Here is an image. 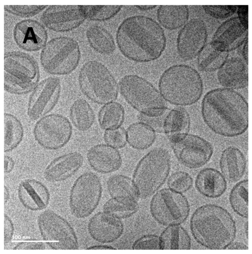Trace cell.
Wrapping results in <instances>:
<instances>
[{
	"label": "cell",
	"mask_w": 252,
	"mask_h": 254,
	"mask_svg": "<svg viewBox=\"0 0 252 254\" xmlns=\"http://www.w3.org/2000/svg\"><path fill=\"white\" fill-rule=\"evenodd\" d=\"M248 5H237L238 17L242 23L248 27Z\"/></svg>",
	"instance_id": "cell-48"
},
{
	"label": "cell",
	"mask_w": 252,
	"mask_h": 254,
	"mask_svg": "<svg viewBox=\"0 0 252 254\" xmlns=\"http://www.w3.org/2000/svg\"><path fill=\"white\" fill-rule=\"evenodd\" d=\"M161 250H189L191 239L180 224L167 226L159 236Z\"/></svg>",
	"instance_id": "cell-31"
},
{
	"label": "cell",
	"mask_w": 252,
	"mask_h": 254,
	"mask_svg": "<svg viewBox=\"0 0 252 254\" xmlns=\"http://www.w3.org/2000/svg\"><path fill=\"white\" fill-rule=\"evenodd\" d=\"M13 35L16 45L27 52L38 51L47 43L46 29L39 22L32 19H24L16 23Z\"/></svg>",
	"instance_id": "cell-17"
},
{
	"label": "cell",
	"mask_w": 252,
	"mask_h": 254,
	"mask_svg": "<svg viewBox=\"0 0 252 254\" xmlns=\"http://www.w3.org/2000/svg\"><path fill=\"white\" fill-rule=\"evenodd\" d=\"M15 162L14 160L11 157L4 155V172L9 173L13 169Z\"/></svg>",
	"instance_id": "cell-49"
},
{
	"label": "cell",
	"mask_w": 252,
	"mask_h": 254,
	"mask_svg": "<svg viewBox=\"0 0 252 254\" xmlns=\"http://www.w3.org/2000/svg\"><path fill=\"white\" fill-rule=\"evenodd\" d=\"M124 108L119 103L113 101L106 104L98 112L99 126L105 130L119 127L124 121Z\"/></svg>",
	"instance_id": "cell-36"
},
{
	"label": "cell",
	"mask_w": 252,
	"mask_h": 254,
	"mask_svg": "<svg viewBox=\"0 0 252 254\" xmlns=\"http://www.w3.org/2000/svg\"><path fill=\"white\" fill-rule=\"evenodd\" d=\"M246 227H245V233L246 235V238L248 239V222L247 221L246 223Z\"/></svg>",
	"instance_id": "cell-55"
},
{
	"label": "cell",
	"mask_w": 252,
	"mask_h": 254,
	"mask_svg": "<svg viewBox=\"0 0 252 254\" xmlns=\"http://www.w3.org/2000/svg\"><path fill=\"white\" fill-rule=\"evenodd\" d=\"M4 152L7 153L17 148L22 142L24 129L20 120L9 113H4Z\"/></svg>",
	"instance_id": "cell-34"
},
{
	"label": "cell",
	"mask_w": 252,
	"mask_h": 254,
	"mask_svg": "<svg viewBox=\"0 0 252 254\" xmlns=\"http://www.w3.org/2000/svg\"><path fill=\"white\" fill-rule=\"evenodd\" d=\"M86 19L80 5L48 6L40 18L47 28L57 32H67L76 29Z\"/></svg>",
	"instance_id": "cell-16"
},
{
	"label": "cell",
	"mask_w": 252,
	"mask_h": 254,
	"mask_svg": "<svg viewBox=\"0 0 252 254\" xmlns=\"http://www.w3.org/2000/svg\"><path fill=\"white\" fill-rule=\"evenodd\" d=\"M192 183L191 177L188 173L183 171L173 173L167 181L169 189L182 193L189 190L192 187Z\"/></svg>",
	"instance_id": "cell-40"
},
{
	"label": "cell",
	"mask_w": 252,
	"mask_h": 254,
	"mask_svg": "<svg viewBox=\"0 0 252 254\" xmlns=\"http://www.w3.org/2000/svg\"><path fill=\"white\" fill-rule=\"evenodd\" d=\"M18 196L25 208L33 211L45 209L50 199V194L46 186L32 178L25 179L20 183Z\"/></svg>",
	"instance_id": "cell-22"
},
{
	"label": "cell",
	"mask_w": 252,
	"mask_h": 254,
	"mask_svg": "<svg viewBox=\"0 0 252 254\" xmlns=\"http://www.w3.org/2000/svg\"><path fill=\"white\" fill-rule=\"evenodd\" d=\"M89 165L95 171L103 174L117 171L122 165L119 152L107 144H98L91 147L86 154Z\"/></svg>",
	"instance_id": "cell-23"
},
{
	"label": "cell",
	"mask_w": 252,
	"mask_h": 254,
	"mask_svg": "<svg viewBox=\"0 0 252 254\" xmlns=\"http://www.w3.org/2000/svg\"><path fill=\"white\" fill-rule=\"evenodd\" d=\"M4 72L35 86L38 83L40 77L37 62L29 54L20 51L5 53Z\"/></svg>",
	"instance_id": "cell-18"
},
{
	"label": "cell",
	"mask_w": 252,
	"mask_h": 254,
	"mask_svg": "<svg viewBox=\"0 0 252 254\" xmlns=\"http://www.w3.org/2000/svg\"><path fill=\"white\" fill-rule=\"evenodd\" d=\"M249 181L243 180L236 184L229 195V202L233 211L240 216L248 218Z\"/></svg>",
	"instance_id": "cell-37"
},
{
	"label": "cell",
	"mask_w": 252,
	"mask_h": 254,
	"mask_svg": "<svg viewBox=\"0 0 252 254\" xmlns=\"http://www.w3.org/2000/svg\"><path fill=\"white\" fill-rule=\"evenodd\" d=\"M37 221L41 236L50 249H79L78 238L74 228L61 215L47 209L38 215Z\"/></svg>",
	"instance_id": "cell-10"
},
{
	"label": "cell",
	"mask_w": 252,
	"mask_h": 254,
	"mask_svg": "<svg viewBox=\"0 0 252 254\" xmlns=\"http://www.w3.org/2000/svg\"><path fill=\"white\" fill-rule=\"evenodd\" d=\"M86 36L90 47L102 55L112 54L116 49V43L112 35L101 26L93 25L88 28Z\"/></svg>",
	"instance_id": "cell-28"
},
{
	"label": "cell",
	"mask_w": 252,
	"mask_h": 254,
	"mask_svg": "<svg viewBox=\"0 0 252 254\" xmlns=\"http://www.w3.org/2000/svg\"><path fill=\"white\" fill-rule=\"evenodd\" d=\"M158 88L166 101L180 106L196 102L203 90L199 73L192 67L184 64H174L164 70L159 78Z\"/></svg>",
	"instance_id": "cell-4"
},
{
	"label": "cell",
	"mask_w": 252,
	"mask_h": 254,
	"mask_svg": "<svg viewBox=\"0 0 252 254\" xmlns=\"http://www.w3.org/2000/svg\"><path fill=\"white\" fill-rule=\"evenodd\" d=\"M189 125L190 119L188 112L183 108L177 107L170 111L165 117L162 129L171 140L186 134Z\"/></svg>",
	"instance_id": "cell-30"
},
{
	"label": "cell",
	"mask_w": 252,
	"mask_h": 254,
	"mask_svg": "<svg viewBox=\"0 0 252 254\" xmlns=\"http://www.w3.org/2000/svg\"><path fill=\"white\" fill-rule=\"evenodd\" d=\"M195 186L198 191L203 195L216 198L223 194L227 184L225 178L218 170L206 168L197 174Z\"/></svg>",
	"instance_id": "cell-25"
},
{
	"label": "cell",
	"mask_w": 252,
	"mask_h": 254,
	"mask_svg": "<svg viewBox=\"0 0 252 254\" xmlns=\"http://www.w3.org/2000/svg\"><path fill=\"white\" fill-rule=\"evenodd\" d=\"M14 232V226L12 220L6 214L4 215V245L10 242Z\"/></svg>",
	"instance_id": "cell-47"
},
{
	"label": "cell",
	"mask_w": 252,
	"mask_h": 254,
	"mask_svg": "<svg viewBox=\"0 0 252 254\" xmlns=\"http://www.w3.org/2000/svg\"><path fill=\"white\" fill-rule=\"evenodd\" d=\"M107 188L110 196L137 200L139 197L133 182L123 175L110 177L107 182Z\"/></svg>",
	"instance_id": "cell-35"
},
{
	"label": "cell",
	"mask_w": 252,
	"mask_h": 254,
	"mask_svg": "<svg viewBox=\"0 0 252 254\" xmlns=\"http://www.w3.org/2000/svg\"><path fill=\"white\" fill-rule=\"evenodd\" d=\"M103 138L107 145L116 149L124 147L127 141L126 132L121 127L106 130L103 134Z\"/></svg>",
	"instance_id": "cell-43"
},
{
	"label": "cell",
	"mask_w": 252,
	"mask_h": 254,
	"mask_svg": "<svg viewBox=\"0 0 252 254\" xmlns=\"http://www.w3.org/2000/svg\"><path fill=\"white\" fill-rule=\"evenodd\" d=\"M220 168L223 176L230 183L239 181L246 169V160L242 152L235 147H229L221 153Z\"/></svg>",
	"instance_id": "cell-26"
},
{
	"label": "cell",
	"mask_w": 252,
	"mask_h": 254,
	"mask_svg": "<svg viewBox=\"0 0 252 254\" xmlns=\"http://www.w3.org/2000/svg\"><path fill=\"white\" fill-rule=\"evenodd\" d=\"M139 209L137 200L111 198L103 206V211L120 220L131 217Z\"/></svg>",
	"instance_id": "cell-38"
},
{
	"label": "cell",
	"mask_w": 252,
	"mask_h": 254,
	"mask_svg": "<svg viewBox=\"0 0 252 254\" xmlns=\"http://www.w3.org/2000/svg\"><path fill=\"white\" fill-rule=\"evenodd\" d=\"M86 19L94 21H105L115 16L123 5H80Z\"/></svg>",
	"instance_id": "cell-39"
},
{
	"label": "cell",
	"mask_w": 252,
	"mask_h": 254,
	"mask_svg": "<svg viewBox=\"0 0 252 254\" xmlns=\"http://www.w3.org/2000/svg\"><path fill=\"white\" fill-rule=\"evenodd\" d=\"M202 7L208 15L218 19L228 18L237 9V5H202Z\"/></svg>",
	"instance_id": "cell-44"
},
{
	"label": "cell",
	"mask_w": 252,
	"mask_h": 254,
	"mask_svg": "<svg viewBox=\"0 0 252 254\" xmlns=\"http://www.w3.org/2000/svg\"><path fill=\"white\" fill-rule=\"evenodd\" d=\"M117 46L127 59L148 63L158 59L166 46L164 31L154 19L137 15L125 19L116 34Z\"/></svg>",
	"instance_id": "cell-1"
},
{
	"label": "cell",
	"mask_w": 252,
	"mask_h": 254,
	"mask_svg": "<svg viewBox=\"0 0 252 254\" xmlns=\"http://www.w3.org/2000/svg\"><path fill=\"white\" fill-rule=\"evenodd\" d=\"M81 51L73 38L60 36L47 42L42 49L40 64L44 70L53 75H64L72 72L78 66Z\"/></svg>",
	"instance_id": "cell-8"
},
{
	"label": "cell",
	"mask_w": 252,
	"mask_h": 254,
	"mask_svg": "<svg viewBox=\"0 0 252 254\" xmlns=\"http://www.w3.org/2000/svg\"><path fill=\"white\" fill-rule=\"evenodd\" d=\"M119 91L126 101L143 116L159 117L167 109L160 92L140 76H124L119 81Z\"/></svg>",
	"instance_id": "cell-5"
},
{
	"label": "cell",
	"mask_w": 252,
	"mask_h": 254,
	"mask_svg": "<svg viewBox=\"0 0 252 254\" xmlns=\"http://www.w3.org/2000/svg\"><path fill=\"white\" fill-rule=\"evenodd\" d=\"M208 32L202 19L193 18L181 28L176 41L177 52L182 59L189 61L198 56L206 45Z\"/></svg>",
	"instance_id": "cell-15"
},
{
	"label": "cell",
	"mask_w": 252,
	"mask_h": 254,
	"mask_svg": "<svg viewBox=\"0 0 252 254\" xmlns=\"http://www.w3.org/2000/svg\"><path fill=\"white\" fill-rule=\"evenodd\" d=\"M34 138L43 148L56 150L66 145L71 138L72 126L64 115L52 113L41 118L33 129Z\"/></svg>",
	"instance_id": "cell-12"
},
{
	"label": "cell",
	"mask_w": 252,
	"mask_h": 254,
	"mask_svg": "<svg viewBox=\"0 0 252 254\" xmlns=\"http://www.w3.org/2000/svg\"><path fill=\"white\" fill-rule=\"evenodd\" d=\"M87 250H98V249H112L115 250L114 247L106 245H93L87 248Z\"/></svg>",
	"instance_id": "cell-52"
},
{
	"label": "cell",
	"mask_w": 252,
	"mask_h": 254,
	"mask_svg": "<svg viewBox=\"0 0 252 254\" xmlns=\"http://www.w3.org/2000/svg\"><path fill=\"white\" fill-rule=\"evenodd\" d=\"M50 248L45 242L38 241H24L15 245L13 250H46Z\"/></svg>",
	"instance_id": "cell-46"
},
{
	"label": "cell",
	"mask_w": 252,
	"mask_h": 254,
	"mask_svg": "<svg viewBox=\"0 0 252 254\" xmlns=\"http://www.w3.org/2000/svg\"><path fill=\"white\" fill-rule=\"evenodd\" d=\"M102 187L99 178L87 172L74 181L70 191L69 205L73 216L78 219L89 217L100 200Z\"/></svg>",
	"instance_id": "cell-9"
},
{
	"label": "cell",
	"mask_w": 252,
	"mask_h": 254,
	"mask_svg": "<svg viewBox=\"0 0 252 254\" xmlns=\"http://www.w3.org/2000/svg\"><path fill=\"white\" fill-rule=\"evenodd\" d=\"M35 87L4 72V89L8 93L15 95L26 94L32 92Z\"/></svg>",
	"instance_id": "cell-41"
},
{
	"label": "cell",
	"mask_w": 252,
	"mask_h": 254,
	"mask_svg": "<svg viewBox=\"0 0 252 254\" xmlns=\"http://www.w3.org/2000/svg\"><path fill=\"white\" fill-rule=\"evenodd\" d=\"M243 45L242 53L243 59L247 63H248V39L246 40Z\"/></svg>",
	"instance_id": "cell-51"
},
{
	"label": "cell",
	"mask_w": 252,
	"mask_h": 254,
	"mask_svg": "<svg viewBox=\"0 0 252 254\" xmlns=\"http://www.w3.org/2000/svg\"><path fill=\"white\" fill-rule=\"evenodd\" d=\"M70 121L80 131L90 129L95 121V114L91 105L83 98L76 99L69 109Z\"/></svg>",
	"instance_id": "cell-29"
},
{
	"label": "cell",
	"mask_w": 252,
	"mask_h": 254,
	"mask_svg": "<svg viewBox=\"0 0 252 254\" xmlns=\"http://www.w3.org/2000/svg\"><path fill=\"white\" fill-rule=\"evenodd\" d=\"M175 155L179 162L189 168H197L207 163L213 149L211 144L195 135L184 134L171 140Z\"/></svg>",
	"instance_id": "cell-13"
},
{
	"label": "cell",
	"mask_w": 252,
	"mask_h": 254,
	"mask_svg": "<svg viewBox=\"0 0 252 254\" xmlns=\"http://www.w3.org/2000/svg\"><path fill=\"white\" fill-rule=\"evenodd\" d=\"M135 7H136L137 9L140 10L142 11H146V10H149L151 9H153L155 8H156L157 6V5H135Z\"/></svg>",
	"instance_id": "cell-53"
},
{
	"label": "cell",
	"mask_w": 252,
	"mask_h": 254,
	"mask_svg": "<svg viewBox=\"0 0 252 254\" xmlns=\"http://www.w3.org/2000/svg\"><path fill=\"white\" fill-rule=\"evenodd\" d=\"M88 230L94 240L107 244L115 241L121 236L124 225L121 220L103 211L91 218L88 224Z\"/></svg>",
	"instance_id": "cell-20"
},
{
	"label": "cell",
	"mask_w": 252,
	"mask_h": 254,
	"mask_svg": "<svg viewBox=\"0 0 252 254\" xmlns=\"http://www.w3.org/2000/svg\"><path fill=\"white\" fill-rule=\"evenodd\" d=\"M48 5H5L4 10L14 15L25 18L34 16L48 7Z\"/></svg>",
	"instance_id": "cell-42"
},
{
	"label": "cell",
	"mask_w": 252,
	"mask_h": 254,
	"mask_svg": "<svg viewBox=\"0 0 252 254\" xmlns=\"http://www.w3.org/2000/svg\"><path fill=\"white\" fill-rule=\"evenodd\" d=\"M170 167V155L163 148L154 149L144 156L132 178L139 197L146 199L157 191L166 181Z\"/></svg>",
	"instance_id": "cell-6"
},
{
	"label": "cell",
	"mask_w": 252,
	"mask_h": 254,
	"mask_svg": "<svg viewBox=\"0 0 252 254\" xmlns=\"http://www.w3.org/2000/svg\"><path fill=\"white\" fill-rule=\"evenodd\" d=\"M247 101L233 90L216 89L208 92L202 101L203 120L215 133L227 137L240 135L248 128Z\"/></svg>",
	"instance_id": "cell-2"
},
{
	"label": "cell",
	"mask_w": 252,
	"mask_h": 254,
	"mask_svg": "<svg viewBox=\"0 0 252 254\" xmlns=\"http://www.w3.org/2000/svg\"><path fill=\"white\" fill-rule=\"evenodd\" d=\"M150 211L158 222L167 226L185 222L189 215L190 207L187 198L182 193L165 188L153 196Z\"/></svg>",
	"instance_id": "cell-11"
},
{
	"label": "cell",
	"mask_w": 252,
	"mask_h": 254,
	"mask_svg": "<svg viewBox=\"0 0 252 254\" xmlns=\"http://www.w3.org/2000/svg\"><path fill=\"white\" fill-rule=\"evenodd\" d=\"M218 79L225 88L239 90L248 86V66L244 59L238 57L228 58L218 70Z\"/></svg>",
	"instance_id": "cell-24"
},
{
	"label": "cell",
	"mask_w": 252,
	"mask_h": 254,
	"mask_svg": "<svg viewBox=\"0 0 252 254\" xmlns=\"http://www.w3.org/2000/svg\"><path fill=\"white\" fill-rule=\"evenodd\" d=\"M228 52L218 48L210 42L197 56L198 68L206 72L219 70L228 58Z\"/></svg>",
	"instance_id": "cell-32"
},
{
	"label": "cell",
	"mask_w": 252,
	"mask_h": 254,
	"mask_svg": "<svg viewBox=\"0 0 252 254\" xmlns=\"http://www.w3.org/2000/svg\"><path fill=\"white\" fill-rule=\"evenodd\" d=\"M133 250H161L160 237L154 234L144 235L133 244Z\"/></svg>",
	"instance_id": "cell-45"
},
{
	"label": "cell",
	"mask_w": 252,
	"mask_h": 254,
	"mask_svg": "<svg viewBox=\"0 0 252 254\" xmlns=\"http://www.w3.org/2000/svg\"><path fill=\"white\" fill-rule=\"evenodd\" d=\"M126 140L129 145L137 150L149 148L155 140L154 129L144 123H136L131 125L126 132Z\"/></svg>",
	"instance_id": "cell-33"
},
{
	"label": "cell",
	"mask_w": 252,
	"mask_h": 254,
	"mask_svg": "<svg viewBox=\"0 0 252 254\" xmlns=\"http://www.w3.org/2000/svg\"><path fill=\"white\" fill-rule=\"evenodd\" d=\"M61 88V81L56 77H49L38 82L29 98L28 117L38 120L51 111L59 100Z\"/></svg>",
	"instance_id": "cell-14"
},
{
	"label": "cell",
	"mask_w": 252,
	"mask_h": 254,
	"mask_svg": "<svg viewBox=\"0 0 252 254\" xmlns=\"http://www.w3.org/2000/svg\"><path fill=\"white\" fill-rule=\"evenodd\" d=\"M10 197L9 191L8 188L4 185V204L5 205L9 200Z\"/></svg>",
	"instance_id": "cell-54"
},
{
	"label": "cell",
	"mask_w": 252,
	"mask_h": 254,
	"mask_svg": "<svg viewBox=\"0 0 252 254\" xmlns=\"http://www.w3.org/2000/svg\"><path fill=\"white\" fill-rule=\"evenodd\" d=\"M228 250H248L249 247L245 244L236 242L232 243L227 248Z\"/></svg>",
	"instance_id": "cell-50"
},
{
	"label": "cell",
	"mask_w": 252,
	"mask_h": 254,
	"mask_svg": "<svg viewBox=\"0 0 252 254\" xmlns=\"http://www.w3.org/2000/svg\"><path fill=\"white\" fill-rule=\"evenodd\" d=\"M158 23L168 30L182 28L189 18L188 5H159L157 11Z\"/></svg>",
	"instance_id": "cell-27"
},
{
	"label": "cell",
	"mask_w": 252,
	"mask_h": 254,
	"mask_svg": "<svg viewBox=\"0 0 252 254\" xmlns=\"http://www.w3.org/2000/svg\"><path fill=\"white\" fill-rule=\"evenodd\" d=\"M84 157L78 152H71L56 157L47 165L43 173L45 179L55 183L64 181L82 167Z\"/></svg>",
	"instance_id": "cell-21"
},
{
	"label": "cell",
	"mask_w": 252,
	"mask_h": 254,
	"mask_svg": "<svg viewBox=\"0 0 252 254\" xmlns=\"http://www.w3.org/2000/svg\"><path fill=\"white\" fill-rule=\"evenodd\" d=\"M78 85L82 93L98 104L114 101L118 97L119 85L109 69L95 61L86 62L78 73Z\"/></svg>",
	"instance_id": "cell-7"
},
{
	"label": "cell",
	"mask_w": 252,
	"mask_h": 254,
	"mask_svg": "<svg viewBox=\"0 0 252 254\" xmlns=\"http://www.w3.org/2000/svg\"><path fill=\"white\" fill-rule=\"evenodd\" d=\"M190 230L195 240L211 250H224L233 243L236 227L233 217L224 208L216 204L202 205L192 214Z\"/></svg>",
	"instance_id": "cell-3"
},
{
	"label": "cell",
	"mask_w": 252,
	"mask_h": 254,
	"mask_svg": "<svg viewBox=\"0 0 252 254\" xmlns=\"http://www.w3.org/2000/svg\"><path fill=\"white\" fill-rule=\"evenodd\" d=\"M248 39V27L238 17H231L215 32L211 41L218 48L228 52L243 45Z\"/></svg>",
	"instance_id": "cell-19"
}]
</instances>
